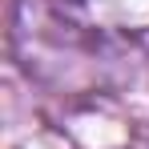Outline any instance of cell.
Here are the masks:
<instances>
[]
</instances>
